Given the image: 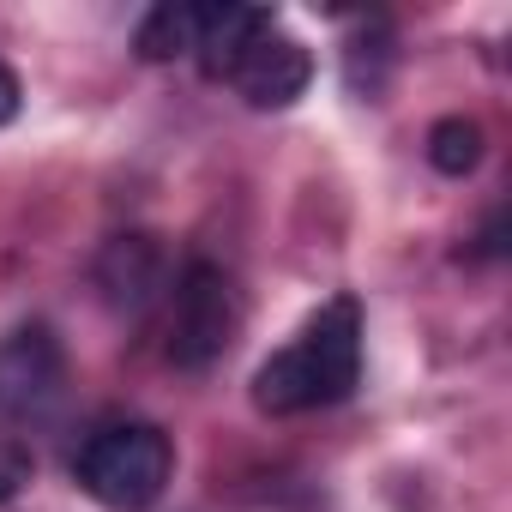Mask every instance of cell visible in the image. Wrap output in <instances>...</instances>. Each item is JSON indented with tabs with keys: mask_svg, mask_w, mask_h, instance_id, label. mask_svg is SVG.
I'll return each instance as SVG.
<instances>
[{
	"mask_svg": "<svg viewBox=\"0 0 512 512\" xmlns=\"http://www.w3.org/2000/svg\"><path fill=\"white\" fill-rule=\"evenodd\" d=\"M73 476L103 512H151L175 476V446L157 422H109L85 440Z\"/></svg>",
	"mask_w": 512,
	"mask_h": 512,
	"instance_id": "7a4b0ae2",
	"label": "cell"
},
{
	"mask_svg": "<svg viewBox=\"0 0 512 512\" xmlns=\"http://www.w3.org/2000/svg\"><path fill=\"white\" fill-rule=\"evenodd\" d=\"M193 43H199V7L193 0H163V7H151L139 19V37H133V49L145 61H181V55H193Z\"/></svg>",
	"mask_w": 512,
	"mask_h": 512,
	"instance_id": "ba28073f",
	"label": "cell"
},
{
	"mask_svg": "<svg viewBox=\"0 0 512 512\" xmlns=\"http://www.w3.org/2000/svg\"><path fill=\"white\" fill-rule=\"evenodd\" d=\"M97 290L109 308L121 314H145L157 296H169V253L157 235L133 229V235H109L97 253Z\"/></svg>",
	"mask_w": 512,
	"mask_h": 512,
	"instance_id": "8992f818",
	"label": "cell"
},
{
	"mask_svg": "<svg viewBox=\"0 0 512 512\" xmlns=\"http://www.w3.org/2000/svg\"><path fill=\"white\" fill-rule=\"evenodd\" d=\"M19 109H25V85H19V73L7 61H0V127L19 121Z\"/></svg>",
	"mask_w": 512,
	"mask_h": 512,
	"instance_id": "8fae6325",
	"label": "cell"
},
{
	"mask_svg": "<svg viewBox=\"0 0 512 512\" xmlns=\"http://www.w3.org/2000/svg\"><path fill=\"white\" fill-rule=\"evenodd\" d=\"M272 25L278 19L266 7H199V43H193V55L205 67V79H229V67L241 61V49L260 31H272Z\"/></svg>",
	"mask_w": 512,
	"mask_h": 512,
	"instance_id": "52a82bcc",
	"label": "cell"
},
{
	"mask_svg": "<svg viewBox=\"0 0 512 512\" xmlns=\"http://www.w3.org/2000/svg\"><path fill=\"white\" fill-rule=\"evenodd\" d=\"M67 350L49 320H25L0 338V422H31L61 398Z\"/></svg>",
	"mask_w": 512,
	"mask_h": 512,
	"instance_id": "277c9868",
	"label": "cell"
},
{
	"mask_svg": "<svg viewBox=\"0 0 512 512\" xmlns=\"http://www.w3.org/2000/svg\"><path fill=\"white\" fill-rule=\"evenodd\" d=\"M308 79H314V55H308V43L302 37H290V31H260L247 49H241V61L229 67V85L253 103V109H290L302 91H308Z\"/></svg>",
	"mask_w": 512,
	"mask_h": 512,
	"instance_id": "5b68a950",
	"label": "cell"
},
{
	"mask_svg": "<svg viewBox=\"0 0 512 512\" xmlns=\"http://www.w3.org/2000/svg\"><path fill=\"white\" fill-rule=\"evenodd\" d=\"M482 151H488V133H482V121H470V115H446V121L428 127V163H434L440 175H452V181H464V175L482 163Z\"/></svg>",
	"mask_w": 512,
	"mask_h": 512,
	"instance_id": "9c48e42d",
	"label": "cell"
},
{
	"mask_svg": "<svg viewBox=\"0 0 512 512\" xmlns=\"http://www.w3.org/2000/svg\"><path fill=\"white\" fill-rule=\"evenodd\" d=\"M362 380V308L350 296H332L272 362L253 374V404L266 416H302L344 404Z\"/></svg>",
	"mask_w": 512,
	"mask_h": 512,
	"instance_id": "6da1fadb",
	"label": "cell"
},
{
	"mask_svg": "<svg viewBox=\"0 0 512 512\" xmlns=\"http://www.w3.org/2000/svg\"><path fill=\"white\" fill-rule=\"evenodd\" d=\"M31 476H37L31 446H25V440H13V434H0V506H13V500L31 488Z\"/></svg>",
	"mask_w": 512,
	"mask_h": 512,
	"instance_id": "30bf717a",
	"label": "cell"
},
{
	"mask_svg": "<svg viewBox=\"0 0 512 512\" xmlns=\"http://www.w3.org/2000/svg\"><path fill=\"white\" fill-rule=\"evenodd\" d=\"M241 332V296H235V278L211 260H187L175 278H169V362L199 374L211 368Z\"/></svg>",
	"mask_w": 512,
	"mask_h": 512,
	"instance_id": "3957f363",
	"label": "cell"
}]
</instances>
